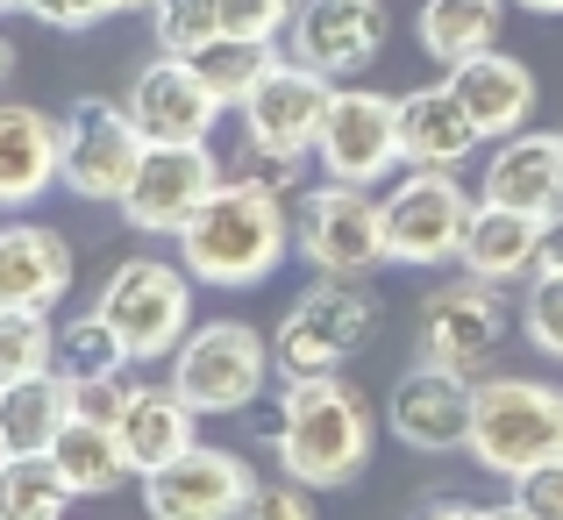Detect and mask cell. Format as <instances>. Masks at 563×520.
<instances>
[{
  "label": "cell",
  "instance_id": "ffe728a7",
  "mask_svg": "<svg viewBox=\"0 0 563 520\" xmlns=\"http://www.w3.org/2000/svg\"><path fill=\"white\" fill-rule=\"evenodd\" d=\"M442 79L456 86V100H464L471 122L485 129V143L528 129V114H536V71H528L521 57H507L499 43L478 51V57H464V65H442Z\"/></svg>",
  "mask_w": 563,
  "mask_h": 520
},
{
  "label": "cell",
  "instance_id": "d6986e66",
  "mask_svg": "<svg viewBox=\"0 0 563 520\" xmlns=\"http://www.w3.org/2000/svg\"><path fill=\"white\" fill-rule=\"evenodd\" d=\"M51 186H65V136L36 108H0V214L36 207Z\"/></svg>",
  "mask_w": 563,
  "mask_h": 520
},
{
  "label": "cell",
  "instance_id": "3957f363",
  "mask_svg": "<svg viewBox=\"0 0 563 520\" xmlns=\"http://www.w3.org/2000/svg\"><path fill=\"white\" fill-rule=\"evenodd\" d=\"M378 321H385V307H378V292L364 286V278L321 272L314 286L286 307V321H278V335H272L278 378H321V370H343L350 356L378 335Z\"/></svg>",
  "mask_w": 563,
  "mask_h": 520
},
{
  "label": "cell",
  "instance_id": "8992f818",
  "mask_svg": "<svg viewBox=\"0 0 563 520\" xmlns=\"http://www.w3.org/2000/svg\"><path fill=\"white\" fill-rule=\"evenodd\" d=\"M292 250H300L314 272H378L385 257V200L357 178H321L292 200Z\"/></svg>",
  "mask_w": 563,
  "mask_h": 520
},
{
  "label": "cell",
  "instance_id": "e0dca14e",
  "mask_svg": "<svg viewBox=\"0 0 563 520\" xmlns=\"http://www.w3.org/2000/svg\"><path fill=\"white\" fill-rule=\"evenodd\" d=\"M122 108L136 114L143 143H207L221 122V93L192 71V57H172V51L136 71Z\"/></svg>",
  "mask_w": 563,
  "mask_h": 520
},
{
  "label": "cell",
  "instance_id": "83f0119b",
  "mask_svg": "<svg viewBox=\"0 0 563 520\" xmlns=\"http://www.w3.org/2000/svg\"><path fill=\"white\" fill-rule=\"evenodd\" d=\"M71 478L57 471V456H8L0 464V520H65L71 507Z\"/></svg>",
  "mask_w": 563,
  "mask_h": 520
},
{
  "label": "cell",
  "instance_id": "9c48e42d",
  "mask_svg": "<svg viewBox=\"0 0 563 520\" xmlns=\"http://www.w3.org/2000/svg\"><path fill=\"white\" fill-rule=\"evenodd\" d=\"M507 329H514L507 292H499L493 278H478V272H464V278H450V286H435V292L421 300V314H413V343H421L428 364L471 370V378H478V370L499 356Z\"/></svg>",
  "mask_w": 563,
  "mask_h": 520
},
{
  "label": "cell",
  "instance_id": "f6af8a7d",
  "mask_svg": "<svg viewBox=\"0 0 563 520\" xmlns=\"http://www.w3.org/2000/svg\"><path fill=\"white\" fill-rule=\"evenodd\" d=\"M0 464H8V442H0Z\"/></svg>",
  "mask_w": 563,
  "mask_h": 520
},
{
  "label": "cell",
  "instance_id": "ab89813d",
  "mask_svg": "<svg viewBox=\"0 0 563 520\" xmlns=\"http://www.w3.org/2000/svg\"><path fill=\"white\" fill-rule=\"evenodd\" d=\"M428 513H485V507L471 493H435V499H428Z\"/></svg>",
  "mask_w": 563,
  "mask_h": 520
},
{
  "label": "cell",
  "instance_id": "f546056e",
  "mask_svg": "<svg viewBox=\"0 0 563 520\" xmlns=\"http://www.w3.org/2000/svg\"><path fill=\"white\" fill-rule=\"evenodd\" d=\"M278 57H286L278 43H257V36H214V43H200V51H192V71H200V79L221 93V108H243L250 86H257L264 71L278 65Z\"/></svg>",
  "mask_w": 563,
  "mask_h": 520
},
{
  "label": "cell",
  "instance_id": "4dcf8cb0",
  "mask_svg": "<svg viewBox=\"0 0 563 520\" xmlns=\"http://www.w3.org/2000/svg\"><path fill=\"white\" fill-rule=\"evenodd\" d=\"M51 350H57L51 314H36V307H0V392L36 378V370H51Z\"/></svg>",
  "mask_w": 563,
  "mask_h": 520
},
{
  "label": "cell",
  "instance_id": "1f68e13d",
  "mask_svg": "<svg viewBox=\"0 0 563 520\" xmlns=\"http://www.w3.org/2000/svg\"><path fill=\"white\" fill-rule=\"evenodd\" d=\"M151 36L157 51L192 57L200 43L221 36V0H151Z\"/></svg>",
  "mask_w": 563,
  "mask_h": 520
},
{
  "label": "cell",
  "instance_id": "9a60e30c",
  "mask_svg": "<svg viewBox=\"0 0 563 520\" xmlns=\"http://www.w3.org/2000/svg\"><path fill=\"white\" fill-rule=\"evenodd\" d=\"M136 485H143V507L157 520H235V513H250L257 471H250L235 450L192 442L186 456H172L165 471H151V478H136Z\"/></svg>",
  "mask_w": 563,
  "mask_h": 520
},
{
  "label": "cell",
  "instance_id": "30bf717a",
  "mask_svg": "<svg viewBox=\"0 0 563 520\" xmlns=\"http://www.w3.org/2000/svg\"><path fill=\"white\" fill-rule=\"evenodd\" d=\"M57 136H65V192L71 200H93V207H122L129 178L143 165V129L129 108H114V100H79V108H65V122H57Z\"/></svg>",
  "mask_w": 563,
  "mask_h": 520
},
{
  "label": "cell",
  "instance_id": "f1b7e54d",
  "mask_svg": "<svg viewBox=\"0 0 563 520\" xmlns=\"http://www.w3.org/2000/svg\"><path fill=\"white\" fill-rule=\"evenodd\" d=\"M136 364L129 343L108 329V314H79L57 329V350H51V370L65 385H86V378H122V370Z\"/></svg>",
  "mask_w": 563,
  "mask_h": 520
},
{
  "label": "cell",
  "instance_id": "2e32d148",
  "mask_svg": "<svg viewBox=\"0 0 563 520\" xmlns=\"http://www.w3.org/2000/svg\"><path fill=\"white\" fill-rule=\"evenodd\" d=\"M385 36H393L385 0H300V14H292V57L321 65L329 79L372 71Z\"/></svg>",
  "mask_w": 563,
  "mask_h": 520
},
{
  "label": "cell",
  "instance_id": "d6a6232c",
  "mask_svg": "<svg viewBox=\"0 0 563 520\" xmlns=\"http://www.w3.org/2000/svg\"><path fill=\"white\" fill-rule=\"evenodd\" d=\"M521 329L542 356L563 364V272H536V286H528V300H521Z\"/></svg>",
  "mask_w": 563,
  "mask_h": 520
},
{
  "label": "cell",
  "instance_id": "4316f807",
  "mask_svg": "<svg viewBox=\"0 0 563 520\" xmlns=\"http://www.w3.org/2000/svg\"><path fill=\"white\" fill-rule=\"evenodd\" d=\"M51 456L71 478V493H122V478H136V464H129V450H122V428L79 421V413H71L65 435L51 442Z\"/></svg>",
  "mask_w": 563,
  "mask_h": 520
},
{
  "label": "cell",
  "instance_id": "8fae6325",
  "mask_svg": "<svg viewBox=\"0 0 563 520\" xmlns=\"http://www.w3.org/2000/svg\"><path fill=\"white\" fill-rule=\"evenodd\" d=\"M329 100H335V79L307 57H278L243 100V136L250 151L264 157H292L300 165L307 151L321 143V122H329Z\"/></svg>",
  "mask_w": 563,
  "mask_h": 520
},
{
  "label": "cell",
  "instance_id": "8d00e7d4",
  "mask_svg": "<svg viewBox=\"0 0 563 520\" xmlns=\"http://www.w3.org/2000/svg\"><path fill=\"white\" fill-rule=\"evenodd\" d=\"M250 513H257V520H307V513H314V485H300L286 471V478H272V485L250 493Z\"/></svg>",
  "mask_w": 563,
  "mask_h": 520
},
{
  "label": "cell",
  "instance_id": "cb8c5ba5",
  "mask_svg": "<svg viewBox=\"0 0 563 520\" xmlns=\"http://www.w3.org/2000/svg\"><path fill=\"white\" fill-rule=\"evenodd\" d=\"M456 264H464V272H478V278H493V286L542 272V221L521 214V207L478 200V214H471V229H464Z\"/></svg>",
  "mask_w": 563,
  "mask_h": 520
},
{
  "label": "cell",
  "instance_id": "44dd1931",
  "mask_svg": "<svg viewBox=\"0 0 563 520\" xmlns=\"http://www.w3.org/2000/svg\"><path fill=\"white\" fill-rule=\"evenodd\" d=\"M485 129L471 122V108L456 100V86H413L399 93V151L407 165H435V172H456L464 157H478Z\"/></svg>",
  "mask_w": 563,
  "mask_h": 520
},
{
  "label": "cell",
  "instance_id": "60d3db41",
  "mask_svg": "<svg viewBox=\"0 0 563 520\" xmlns=\"http://www.w3.org/2000/svg\"><path fill=\"white\" fill-rule=\"evenodd\" d=\"M8 71H14V43L0 36V86H8Z\"/></svg>",
  "mask_w": 563,
  "mask_h": 520
},
{
  "label": "cell",
  "instance_id": "836d02e7",
  "mask_svg": "<svg viewBox=\"0 0 563 520\" xmlns=\"http://www.w3.org/2000/svg\"><path fill=\"white\" fill-rule=\"evenodd\" d=\"M292 14H300V0H221V36L278 43V36H292Z\"/></svg>",
  "mask_w": 563,
  "mask_h": 520
},
{
  "label": "cell",
  "instance_id": "6da1fadb",
  "mask_svg": "<svg viewBox=\"0 0 563 520\" xmlns=\"http://www.w3.org/2000/svg\"><path fill=\"white\" fill-rule=\"evenodd\" d=\"M264 450L278 456V471H292L314 493H343L364 478L378 442V413L357 385H343V370H321V378H286V392L257 399L250 407Z\"/></svg>",
  "mask_w": 563,
  "mask_h": 520
},
{
  "label": "cell",
  "instance_id": "ba28073f",
  "mask_svg": "<svg viewBox=\"0 0 563 520\" xmlns=\"http://www.w3.org/2000/svg\"><path fill=\"white\" fill-rule=\"evenodd\" d=\"M471 214H478V200L456 186V172L413 165L393 192H385V257L407 264V272H435V264H456Z\"/></svg>",
  "mask_w": 563,
  "mask_h": 520
},
{
  "label": "cell",
  "instance_id": "603a6c76",
  "mask_svg": "<svg viewBox=\"0 0 563 520\" xmlns=\"http://www.w3.org/2000/svg\"><path fill=\"white\" fill-rule=\"evenodd\" d=\"M192 442H200V407H192L179 385H136V399H129V413H122V450H129V464H136V478L165 471Z\"/></svg>",
  "mask_w": 563,
  "mask_h": 520
},
{
  "label": "cell",
  "instance_id": "5b68a950",
  "mask_svg": "<svg viewBox=\"0 0 563 520\" xmlns=\"http://www.w3.org/2000/svg\"><path fill=\"white\" fill-rule=\"evenodd\" d=\"M471 456L493 478H521V471L563 456V385L550 378H485L478 413H471Z\"/></svg>",
  "mask_w": 563,
  "mask_h": 520
},
{
  "label": "cell",
  "instance_id": "74e56055",
  "mask_svg": "<svg viewBox=\"0 0 563 520\" xmlns=\"http://www.w3.org/2000/svg\"><path fill=\"white\" fill-rule=\"evenodd\" d=\"M29 14H36L43 29H65V36H79V29L108 22L114 0H29Z\"/></svg>",
  "mask_w": 563,
  "mask_h": 520
},
{
  "label": "cell",
  "instance_id": "7a4b0ae2",
  "mask_svg": "<svg viewBox=\"0 0 563 520\" xmlns=\"http://www.w3.org/2000/svg\"><path fill=\"white\" fill-rule=\"evenodd\" d=\"M292 250V221H286V200L257 178H221L207 192V207L179 229V264L200 286H221V292H243V286H264V278L286 264Z\"/></svg>",
  "mask_w": 563,
  "mask_h": 520
},
{
  "label": "cell",
  "instance_id": "d4e9b609",
  "mask_svg": "<svg viewBox=\"0 0 563 520\" xmlns=\"http://www.w3.org/2000/svg\"><path fill=\"white\" fill-rule=\"evenodd\" d=\"M65 421H71V385L57 370H36V378L0 392V442H8V456H43L65 435Z\"/></svg>",
  "mask_w": 563,
  "mask_h": 520
},
{
  "label": "cell",
  "instance_id": "277c9868",
  "mask_svg": "<svg viewBox=\"0 0 563 520\" xmlns=\"http://www.w3.org/2000/svg\"><path fill=\"white\" fill-rule=\"evenodd\" d=\"M93 314H108V329L129 343L136 364H172L192 335V272L172 257H122L100 286Z\"/></svg>",
  "mask_w": 563,
  "mask_h": 520
},
{
  "label": "cell",
  "instance_id": "ee69618b",
  "mask_svg": "<svg viewBox=\"0 0 563 520\" xmlns=\"http://www.w3.org/2000/svg\"><path fill=\"white\" fill-rule=\"evenodd\" d=\"M29 8V0H0V14H22Z\"/></svg>",
  "mask_w": 563,
  "mask_h": 520
},
{
  "label": "cell",
  "instance_id": "5bb4252c",
  "mask_svg": "<svg viewBox=\"0 0 563 520\" xmlns=\"http://www.w3.org/2000/svg\"><path fill=\"white\" fill-rule=\"evenodd\" d=\"M214 186H221V165L207 143H151L122 192V221L143 235H179Z\"/></svg>",
  "mask_w": 563,
  "mask_h": 520
},
{
  "label": "cell",
  "instance_id": "7c38bea8",
  "mask_svg": "<svg viewBox=\"0 0 563 520\" xmlns=\"http://www.w3.org/2000/svg\"><path fill=\"white\" fill-rule=\"evenodd\" d=\"M471 413H478V378L450 364H413L385 392V428L421 456H456L471 450Z\"/></svg>",
  "mask_w": 563,
  "mask_h": 520
},
{
  "label": "cell",
  "instance_id": "4fadbf2b",
  "mask_svg": "<svg viewBox=\"0 0 563 520\" xmlns=\"http://www.w3.org/2000/svg\"><path fill=\"white\" fill-rule=\"evenodd\" d=\"M314 157H321V172H329V178L378 186L393 165H407V151H399V100L393 93H372V86L335 79V100H329V122H321Z\"/></svg>",
  "mask_w": 563,
  "mask_h": 520
},
{
  "label": "cell",
  "instance_id": "ac0fdd59",
  "mask_svg": "<svg viewBox=\"0 0 563 520\" xmlns=\"http://www.w3.org/2000/svg\"><path fill=\"white\" fill-rule=\"evenodd\" d=\"M478 200H499V207H521V214L550 221L563 207V129H514V136L493 143L485 157V178H478Z\"/></svg>",
  "mask_w": 563,
  "mask_h": 520
},
{
  "label": "cell",
  "instance_id": "7402d4cb",
  "mask_svg": "<svg viewBox=\"0 0 563 520\" xmlns=\"http://www.w3.org/2000/svg\"><path fill=\"white\" fill-rule=\"evenodd\" d=\"M71 286V250L43 221H8L0 229V307H36L51 314Z\"/></svg>",
  "mask_w": 563,
  "mask_h": 520
},
{
  "label": "cell",
  "instance_id": "d590c367",
  "mask_svg": "<svg viewBox=\"0 0 563 520\" xmlns=\"http://www.w3.org/2000/svg\"><path fill=\"white\" fill-rule=\"evenodd\" d=\"M129 399H136V385H129V378H86V385H71V413H79V421L122 428Z\"/></svg>",
  "mask_w": 563,
  "mask_h": 520
},
{
  "label": "cell",
  "instance_id": "b9f144b4",
  "mask_svg": "<svg viewBox=\"0 0 563 520\" xmlns=\"http://www.w3.org/2000/svg\"><path fill=\"white\" fill-rule=\"evenodd\" d=\"M528 14H563V0H521Z\"/></svg>",
  "mask_w": 563,
  "mask_h": 520
},
{
  "label": "cell",
  "instance_id": "484cf974",
  "mask_svg": "<svg viewBox=\"0 0 563 520\" xmlns=\"http://www.w3.org/2000/svg\"><path fill=\"white\" fill-rule=\"evenodd\" d=\"M499 22H507L499 0H421L413 36H421V51L435 57V65H464V57H478V51L499 43Z\"/></svg>",
  "mask_w": 563,
  "mask_h": 520
},
{
  "label": "cell",
  "instance_id": "e575fe53",
  "mask_svg": "<svg viewBox=\"0 0 563 520\" xmlns=\"http://www.w3.org/2000/svg\"><path fill=\"white\" fill-rule=\"evenodd\" d=\"M507 513L521 520H563V456H550V464L521 471V478H507Z\"/></svg>",
  "mask_w": 563,
  "mask_h": 520
},
{
  "label": "cell",
  "instance_id": "52a82bcc",
  "mask_svg": "<svg viewBox=\"0 0 563 520\" xmlns=\"http://www.w3.org/2000/svg\"><path fill=\"white\" fill-rule=\"evenodd\" d=\"M272 370H278L272 343L250 321H207L172 356V385L200 413H250L264 399V385H272Z\"/></svg>",
  "mask_w": 563,
  "mask_h": 520
},
{
  "label": "cell",
  "instance_id": "7bdbcfd3",
  "mask_svg": "<svg viewBox=\"0 0 563 520\" xmlns=\"http://www.w3.org/2000/svg\"><path fill=\"white\" fill-rule=\"evenodd\" d=\"M129 8H151V0H114V14H129Z\"/></svg>",
  "mask_w": 563,
  "mask_h": 520
},
{
  "label": "cell",
  "instance_id": "f35d334b",
  "mask_svg": "<svg viewBox=\"0 0 563 520\" xmlns=\"http://www.w3.org/2000/svg\"><path fill=\"white\" fill-rule=\"evenodd\" d=\"M542 272H563V207L542 221Z\"/></svg>",
  "mask_w": 563,
  "mask_h": 520
}]
</instances>
